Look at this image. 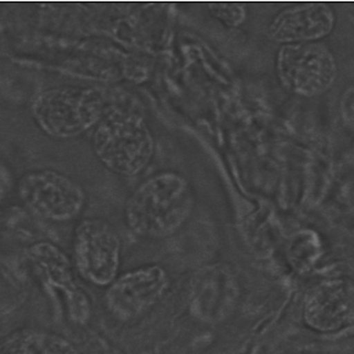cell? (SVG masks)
I'll list each match as a JSON object with an SVG mask.
<instances>
[{"label": "cell", "mask_w": 354, "mask_h": 354, "mask_svg": "<svg viewBox=\"0 0 354 354\" xmlns=\"http://www.w3.org/2000/svg\"><path fill=\"white\" fill-rule=\"evenodd\" d=\"M194 196L187 179L176 171L155 174L127 197L124 222L140 237L165 239L174 234L187 221Z\"/></svg>", "instance_id": "obj_1"}, {"label": "cell", "mask_w": 354, "mask_h": 354, "mask_svg": "<svg viewBox=\"0 0 354 354\" xmlns=\"http://www.w3.org/2000/svg\"><path fill=\"white\" fill-rule=\"evenodd\" d=\"M90 144L98 162L120 177H137L155 156V138L144 113L123 105L106 106Z\"/></svg>", "instance_id": "obj_2"}, {"label": "cell", "mask_w": 354, "mask_h": 354, "mask_svg": "<svg viewBox=\"0 0 354 354\" xmlns=\"http://www.w3.org/2000/svg\"><path fill=\"white\" fill-rule=\"evenodd\" d=\"M106 106L102 93L94 87L57 86L33 98L30 116L43 134L68 141L93 131Z\"/></svg>", "instance_id": "obj_3"}, {"label": "cell", "mask_w": 354, "mask_h": 354, "mask_svg": "<svg viewBox=\"0 0 354 354\" xmlns=\"http://www.w3.org/2000/svg\"><path fill=\"white\" fill-rule=\"evenodd\" d=\"M17 196L30 214L58 223L79 218L87 204L83 186L54 169L25 173L17 183Z\"/></svg>", "instance_id": "obj_4"}, {"label": "cell", "mask_w": 354, "mask_h": 354, "mask_svg": "<svg viewBox=\"0 0 354 354\" xmlns=\"http://www.w3.org/2000/svg\"><path fill=\"white\" fill-rule=\"evenodd\" d=\"M122 239L104 218H84L77 222L72 240L75 272L87 283L109 287L119 276Z\"/></svg>", "instance_id": "obj_5"}, {"label": "cell", "mask_w": 354, "mask_h": 354, "mask_svg": "<svg viewBox=\"0 0 354 354\" xmlns=\"http://www.w3.org/2000/svg\"><path fill=\"white\" fill-rule=\"evenodd\" d=\"M276 71L288 91L306 98L328 91L338 76L335 57L322 43L283 46L277 53Z\"/></svg>", "instance_id": "obj_6"}, {"label": "cell", "mask_w": 354, "mask_h": 354, "mask_svg": "<svg viewBox=\"0 0 354 354\" xmlns=\"http://www.w3.org/2000/svg\"><path fill=\"white\" fill-rule=\"evenodd\" d=\"M170 276L160 265L127 270L106 287L105 306L119 322L129 323L149 313L167 294Z\"/></svg>", "instance_id": "obj_7"}, {"label": "cell", "mask_w": 354, "mask_h": 354, "mask_svg": "<svg viewBox=\"0 0 354 354\" xmlns=\"http://www.w3.org/2000/svg\"><path fill=\"white\" fill-rule=\"evenodd\" d=\"M240 287L236 274L225 263L200 268L189 284V312L200 323L221 324L236 310Z\"/></svg>", "instance_id": "obj_8"}, {"label": "cell", "mask_w": 354, "mask_h": 354, "mask_svg": "<svg viewBox=\"0 0 354 354\" xmlns=\"http://www.w3.org/2000/svg\"><path fill=\"white\" fill-rule=\"evenodd\" d=\"M28 255L43 281L64 295L71 319L76 323L87 322L91 302L87 292L76 283L75 268L68 255L50 241L35 243Z\"/></svg>", "instance_id": "obj_9"}, {"label": "cell", "mask_w": 354, "mask_h": 354, "mask_svg": "<svg viewBox=\"0 0 354 354\" xmlns=\"http://www.w3.org/2000/svg\"><path fill=\"white\" fill-rule=\"evenodd\" d=\"M337 15L327 3H299L281 10L270 22L268 36L280 44L316 43L335 28Z\"/></svg>", "instance_id": "obj_10"}, {"label": "cell", "mask_w": 354, "mask_h": 354, "mask_svg": "<svg viewBox=\"0 0 354 354\" xmlns=\"http://www.w3.org/2000/svg\"><path fill=\"white\" fill-rule=\"evenodd\" d=\"M353 316L352 292L344 281L323 283L312 292L305 306L306 324L323 333L341 330Z\"/></svg>", "instance_id": "obj_11"}, {"label": "cell", "mask_w": 354, "mask_h": 354, "mask_svg": "<svg viewBox=\"0 0 354 354\" xmlns=\"http://www.w3.org/2000/svg\"><path fill=\"white\" fill-rule=\"evenodd\" d=\"M0 354H80L65 338L37 330L19 331L0 345Z\"/></svg>", "instance_id": "obj_12"}, {"label": "cell", "mask_w": 354, "mask_h": 354, "mask_svg": "<svg viewBox=\"0 0 354 354\" xmlns=\"http://www.w3.org/2000/svg\"><path fill=\"white\" fill-rule=\"evenodd\" d=\"M322 254V243L317 233L302 230L290 243V259L298 269L312 265Z\"/></svg>", "instance_id": "obj_13"}, {"label": "cell", "mask_w": 354, "mask_h": 354, "mask_svg": "<svg viewBox=\"0 0 354 354\" xmlns=\"http://www.w3.org/2000/svg\"><path fill=\"white\" fill-rule=\"evenodd\" d=\"M207 8L212 17L219 19L227 28H237L247 18L245 3L218 1V3H208Z\"/></svg>", "instance_id": "obj_14"}, {"label": "cell", "mask_w": 354, "mask_h": 354, "mask_svg": "<svg viewBox=\"0 0 354 354\" xmlns=\"http://www.w3.org/2000/svg\"><path fill=\"white\" fill-rule=\"evenodd\" d=\"M341 116L345 126L354 134V82L342 94Z\"/></svg>", "instance_id": "obj_15"}, {"label": "cell", "mask_w": 354, "mask_h": 354, "mask_svg": "<svg viewBox=\"0 0 354 354\" xmlns=\"http://www.w3.org/2000/svg\"><path fill=\"white\" fill-rule=\"evenodd\" d=\"M14 183L15 178L11 167L3 159H0V204L8 197L14 187Z\"/></svg>", "instance_id": "obj_16"}]
</instances>
